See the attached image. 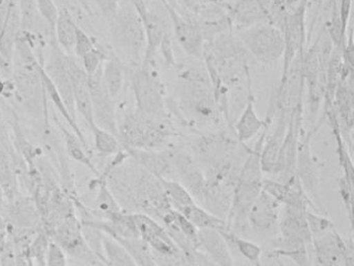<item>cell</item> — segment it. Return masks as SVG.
<instances>
[{"instance_id":"cell-7","label":"cell","mask_w":354,"mask_h":266,"mask_svg":"<svg viewBox=\"0 0 354 266\" xmlns=\"http://www.w3.org/2000/svg\"><path fill=\"white\" fill-rule=\"evenodd\" d=\"M46 232L66 255L90 266H103L98 256L88 245L82 231V222L73 211L47 227Z\"/></svg>"},{"instance_id":"cell-37","label":"cell","mask_w":354,"mask_h":266,"mask_svg":"<svg viewBox=\"0 0 354 266\" xmlns=\"http://www.w3.org/2000/svg\"><path fill=\"white\" fill-rule=\"evenodd\" d=\"M123 0H94L103 18L109 22L119 10Z\"/></svg>"},{"instance_id":"cell-19","label":"cell","mask_w":354,"mask_h":266,"mask_svg":"<svg viewBox=\"0 0 354 266\" xmlns=\"http://www.w3.org/2000/svg\"><path fill=\"white\" fill-rule=\"evenodd\" d=\"M198 247L204 249L205 254L217 266H235L229 243L219 231L198 230Z\"/></svg>"},{"instance_id":"cell-4","label":"cell","mask_w":354,"mask_h":266,"mask_svg":"<svg viewBox=\"0 0 354 266\" xmlns=\"http://www.w3.org/2000/svg\"><path fill=\"white\" fill-rule=\"evenodd\" d=\"M127 75L136 100V112L153 120H169L165 85L156 66L142 64L136 68L127 69Z\"/></svg>"},{"instance_id":"cell-11","label":"cell","mask_w":354,"mask_h":266,"mask_svg":"<svg viewBox=\"0 0 354 266\" xmlns=\"http://www.w3.org/2000/svg\"><path fill=\"white\" fill-rule=\"evenodd\" d=\"M306 0H302L297 8L291 14H288L283 21L281 30L285 37V52L281 78L287 75L294 60L306 50Z\"/></svg>"},{"instance_id":"cell-27","label":"cell","mask_w":354,"mask_h":266,"mask_svg":"<svg viewBox=\"0 0 354 266\" xmlns=\"http://www.w3.org/2000/svg\"><path fill=\"white\" fill-rule=\"evenodd\" d=\"M161 188L165 193V199L169 202L173 209L181 212L188 206L196 204L192 193L186 188L185 185L173 179L159 178Z\"/></svg>"},{"instance_id":"cell-28","label":"cell","mask_w":354,"mask_h":266,"mask_svg":"<svg viewBox=\"0 0 354 266\" xmlns=\"http://www.w3.org/2000/svg\"><path fill=\"white\" fill-rule=\"evenodd\" d=\"M102 254L101 263L111 266H138L129 251L115 239L102 235Z\"/></svg>"},{"instance_id":"cell-21","label":"cell","mask_w":354,"mask_h":266,"mask_svg":"<svg viewBox=\"0 0 354 266\" xmlns=\"http://www.w3.org/2000/svg\"><path fill=\"white\" fill-rule=\"evenodd\" d=\"M57 124L59 125V128L61 129L62 135H63L64 149H65L68 157L74 160V161L78 162L82 166H86L95 176H99L100 172L93 162L91 152L84 147L82 141L76 136L75 133L71 129L69 130L59 121H57Z\"/></svg>"},{"instance_id":"cell-14","label":"cell","mask_w":354,"mask_h":266,"mask_svg":"<svg viewBox=\"0 0 354 266\" xmlns=\"http://www.w3.org/2000/svg\"><path fill=\"white\" fill-rule=\"evenodd\" d=\"M281 210V204L262 189L248 210V227L258 234H267L279 226Z\"/></svg>"},{"instance_id":"cell-42","label":"cell","mask_w":354,"mask_h":266,"mask_svg":"<svg viewBox=\"0 0 354 266\" xmlns=\"http://www.w3.org/2000/svg\"><path fill=\"white\" fill-rule=\"evenodd\" d=\"M6 232V222L3 220V216L0 215V238L3 237V235Z\"/></svg>"},{"instance_id":"cell-40","label":"cell","mask_w":354,"mask_h":266,"mask_svg":"<svg viewBox=\"0 0 354 266\" xmlns=\"http://www.w3.org/2000/svg\"><path fill=\"white\" fill-rule=\"evenodd\" d=\"M11 3L12 2L7 1V0H0V31L3 28V22H5Z\"/></svg>"},{"instance_id":"cell-12","label":"cell","mask_w":354,"mask_h":266,"mask_svg":"<svg viewBox=\"0 0 354 266\" xmlns=\"http://www.w3.org/2000/svg\"><path fill=\"white\" fill-rule=\"evenodd\" d=\"M132 215L138 237L157 255L165 258H175L179 255V247L176 245L169 233L155 218L145 213H132Z\"/></svg>"},{"instance_id":"cell-8","label":"cell","mask_w":354,"mask_h":266,"mask_svg":"<svg viewBox=\"0 0 354 266\" xmlns=\"http://www.w3.org/2000/svg\"><path fill=\"white\" fill-rule=\"evenodd\" d=\"M320 125H315L310 131L302 130L298 143L297 157H296L295 175L304 187V191L308 195L313 203L317 206L320 202L319 197V186H320V166L318 159L312 152L310 139L314 133L318 130ZM318 207V206H317Z\"/></svg>"},{"instance_id":"cell-15","label":"cell","mask_w":354,"mask_h":266,"mask_svg":"<svg viewBox=\"0 0 354 266\" xmlns=\"http://www.w3.org/2000/svg\"><path fill=\"white\" fill-rule=\"evenodd\" d=\"M227 17L231 24H235L238 29L260 23H272V12L263 0H237L234 6H229Z\"/></svg>"},{"instance_id":"cell-20","label":"cell","mask_w":354,"mask_h":266,"mask_svg":"<svg viewBox=\"0 0 354 266\" xmlns=\"http://www.w3.org/2000/svg\"><path fill=\"white\" fill-rule=\"evenodd\" d=\"M101 73H102L103 83L107 91L115 99H117L121 95L125 85L127 66L113 52L103 62Z\"/></svg>"},{"instance_id":"cell-13","label":"cell","mask_w":354,"mask_h":266,"mask_svg":"<svg viewBox=\"0 0 354 266\" xmlns=\"http://www.w3.org/2000/svg\"><path fill=\"white\" fill-rule=\"evenodd\" d=\"M352 245V238L345 240L333 227L326 233L313 237L310 245L314 249L317 265L344 266L346 253Z\"/></svg>"},{"instance_id":"cell-44","label":"cell","mask_w":354,"mask_h":266,"mask_svg":"<svg viewBox=\"0 0 354 266\" xmlns=\"http://www.w3.org/2000/svg\"><path fill=\"white\" fill-rule=\"evenodd\" d=\"M103 266H111V265H109V264L104 263V264H103Z\"/></svg>"},{"instance_id":"cell-41","label":"cell","mask_w":354,"mask_h":266,"mask_svg":"<svg viewBox=\"0 0 354 266\" xmlns=\"http://www.w3.org/2000/svg\"><path fill=\"white\" fill-rule=\"evenodd\" d=\"M55 1L59 8H66V10H69L70 12H71V6H70L69 0H55Z\"/></svg>"},{"instance_id":"cell-39","label":"cell","mask_w":354,"mask_h":266,"mask_svg":"<svg viewBox=\"0 0 354 266\" xmlns=\"http://www.w3.org/2000/svg\"><path fill=\"white\" fill-rule=\"evenodd\" d=\"M69 2L71 6L72 16H75L76 12L84 16V15L88 17L92 16V10L88 0H69Z\"/></svg>"},{"instance_id":"cell-17","label":"cell","mask_w":354,"mask_h":266,"mask_svg":"<svg viewBox=\"0 0 354 266\" xmlns=\"http://www.w3.org/2000/svg\"><path fill=\"white\" fill-rule=\"evenodd\" d=\"M290 114L283 112H277V123L271 133L267 132L261 152V166L263 172L267 175L272 174L277 163V156L281 151V145L287 133L288 123Z\"/></svg>"},{"instance_id":"cell-24","label":"cell","mask_w":354,"mask_h":266,"mask_svg":"<svg viewBox=\"0 0 354 266\" xmlns=\"http://www.w3.org/2000/svg\"><path fill=\"white\" fill-rule=\"evenodd\" d=\"M77 27L75 19L70 10L61 8L55 27V39L57 46L67 55H73Z\"/></svg>"},{"instance_id":"cell-16","label":"cell","mask_w":354,"mask_h":266,"mask_svg":"<svg viewBox=\"0 0 354 266\" xmlns=\"http://www.w3.org/2000/svg\"><path fill=\"white\" fill-rule=\"evenodd\" d=\"M254 95L250 87L246 97L245 104L242 108L241 114L238 118L237 122L234 125L236 139L240 143H246L252 141L254 136L260 134L266 127H271L273 118L266 116L261 118L257 114L256 105H254Z\"/></svg>"},{"instance_id":"cell-45","label":"cell","mask_w":354,"mask_h":266,"mask_svg":"<svg viewBox=\"0 0 354 266\" xmlns=\"http://www.w3.org/2000/svg\"><path fill=\"white\" fill-rule=\"evenodd\" d=\"M196 266H206V265H203V264H198V265Z\"/></svg>"},{"instance_id":"cell-6","label":"cell","mask_w":354,"mask_h":266,"mask_svg":"<svg viewBox=\"0 0 354 266\" xmlns=\"http://www.w3.org/2000/svg\"><path fill=\"white\" fill-rule=\"evenodd\" d=\"M238 39L257 62L265 66L277 64L285 52L283 30L272 23H260L238 29Z\"/></svg>"},{"instance_id":"cell-23","label":"cell","mask_w":354,"mask_h":266,"mask_svg":"<svg viewBox=\"0 0 354 266\" xmlns=\"http://www.w3.org/2000/svg\"><path fill=\"white\" fill-rule=\"evenodd\" d=\"M12 153L11 143L0 141V189H3L11 201L17 195V180Z\"/></svg>"},{"instance_id":"cell-43","label":"cell","mask_w":354,"mask_h":266,"mask_svg":"<svg viewBox=\"0 0 354 266\" xmlns=\"http://www.w3.org/2000/svg\"><path fill=\"white\" fill-rule=\"evenodd\" d=\"M7 1L13 2V1H15V0H7Z\"/></svg>"},{"instance_id":"cell-18","label":"cell","mask_w":354,"mask_h":266,"mask_svg":"<svg viewBox=\"0 0 354 266\" xmlns=\"http://www.w3.org/2000/svg\"><path fill=\"white\" fill-rule=\"evenodd\" d=\"M125 150L138 166H142L149 174L156 177L157 179L165 178V175H167L174 166L175 152L171 150H142L129 148Z\"/></svg>"},{"instance_id":"cell-2","label":"cell","mask_w":354,"mask_h":266,"mask_svg":"<svg viewBox=\"0 0 354 266\" xmlns=\"http://www.w3.org/2000/svg\"><path fill=\"white\" fill-rule=\"evenodd\" d=\"M113 51L127 69L140 66L146 53L144 20L131 2L122 1L115 16L109 21Z\"/></svg>"},{"instance_id":"cell-35","label":"cell","mask_w":354,"mask_h":266,"mask_svg":"<svg viewBox=\"0 0 354 266\" xmlns=\"http://www.w3.org/2000/svg\"><path fill=\"white\" fill-rule=\"evenodd\" d=\"M44 266H68L67 255L65 251L53 240L47 247Z\"/></svg>"},{"instance_id":"cell-46","label":"cell","mask_w":354,"mask_h":266,"mask_svg":"<svg viewBox=\"0 0 354 266\" xmlns=\"http://www.w3.org/2000/svg\"><path fill=\"white\" fill-rule=\"evenodd\" d=\"M219 1H221V0H219Z\"/></svg>"},{"instance_id":"cell-1","label":"cell","mask_w":354,"mask_h":266,"mask_svg":"<svg viewBox=\"0 0 354 266\" xmlns=\"http://www.w3.org/2000/svg\"><path fill=\"white\" fill-rule=\"evenodd\" d=\"M178 107L192 114L198 122H217L218 106L214 87L205 64H189L178 72L176 85Z\"/></svg>"},{"instance_id":"cell-29","label":"cell","mask_w":354,"mask_h":266,"mask_svg":"<svg viewBox=\"0 0 354 266\" xmlns=\"http://www.w3.org/2000/svg\"><path fill=\"white\" fill-rule=\"evenodd\" d=\"M223 235V238L227 240V243H231L235 249L239 251L240 255L248 260L250 263L254 266H261L262 263V247L252 242V240L243 238L239 234L231 232V231L223 230L219 231Z\"/></svg>"},{"instance_id":"cell-3","label":"cell","mask_w":354,"mask_h":266,"mask_svg":"<svg viewBox=\"0 0 354 266\" xmlns=\"http://www.w3.org/2000/svg\"><path fill=\"white\" fill-rule=\"evenodd\" d=\"M39 60L13 62V95L26 114L43 125L49 123L48 100Z\"/></svg>"},{"instance_id":"cell-33","label":"cell","mask_w":354,"mask_h":266,"mask_svg":"<svg viewBox=\"0 0 354 266\" xmlns=\"http://www.w3.org/2000/svg\"><path fill=\"white\" fill-rule=\"evenodd\" d=\"M39 16L55 31V24L59 19V10L55 0H37Z\"/></svg>"},{"instance_id":"cell-38","label":"cell","mask_w":354,"mask_h":266,"mask_svg":"<svg viewBox=\"0 0 354 266\" xmlns=\"http://www.w3.org/2000/svg\"><path fill=\"white\" fill-rule=\"evenodd\" d=\"M352 2L353 0H339L337 2L339 22H341L342 30L345 35H347L348 25L351 19Z\"/></svg>"},{"instance_id":"cell-5","label":"cell","mask_w":354,"mask_h":266,"mask_svg":"<svg viewBox=\"0 0 354 266\" xmlns=\"http://www.w3.org/2000/svg\"><path fill=\"white\" fill-rule=\"evenodd\" d=\"M173 135L167 121L147 118L136 109L118 123V137L125 149L159 150Z\"/></svg>"},{"instance_id":"cell-30","label":"cell","mask_w":354,"mask_h":266,"mask_svg":"<svg viewBox=\"0 0 354 266\" xmlns=\"http://www.w3.org/2000/svg\"><path fill=\"white\" fill-rule=\"evenodd\" d=\"M93 136H94V149L97 155L102 159L113 157L118 153L124 150L123 145L120 141L119 137L109 131L104 130L98 126L91 128Z\"/></svg>"},{"instance_id":"cell-34","label":"cell","mask_w":354,"mask_h":266,"mask_svg":"<svg viewBox=\"0 0 354 266\" xmlns=\"http://www.w3.org/2000/svg\"><path fill=\"white\" fill-rule=\"evenodd\" d=\"M306 222H308V228H310L313 237L326 233L327 231L331 230L335 227L328 218L317 214L312 210H308L306 212Z\"/></svg>"},{"instance_id":"cell-31","label":"cell","mask_w":354,"mask_h":266,"mask_svg":"<svg viewBox=\"0 0 354 266\" xmlns=\"http://www.w3.org/2000/svg\"><path fill=\"white\" fill-rule=\"evenodd\" d=\"M20 17L21 30L35 33L44 21L39 16L37 0H16Z\"/></svg>"},{"instance_id":"cell-10","label":"cell","mask_w":354,"mask_h":266,"mask_svg":"<svg viewBox=\"0 0 354 266\" xmlns=\"http://www.w3.org/2000/svg\"><path fill=\"white\" fill-rule=\"evenodd\" d=\"M102 66L93 76L88 77L93 116L96 126L109 131L118 136L117 104L115 99L109 93L102 80Z\"/></svg>"},{"instance_id":"cell-26","label":"cell","mask_w":354,"mask_h":266,"mask_svg":"<svg viewBox=\"0 0 354 266\" xmlns=\"http://www.w3.org/2000/svg\"><path fill=\"white\" fill-rule=\"evenodd\" d=\"M181 213L184 214L198 230H204V229L217 231L227 230V220H223L216 214L211 213L196 203L182 210Z\"/></svg>"},{"instance_id":"cell-36","label":"cell","mask_w":354,"mask_h":266,"mask_svg":"<svg viewBox=\"0 0 354 266\" xmlns=\"http://www.w3.org/2000/svg\"><path fill=\"white\" fill-rule=\"evenodd\" d=\"M352 183L353 181H350L346 177L342 176L339 178V191L341 195L342 201H343L344 206L349 214L350 222L352 224Z\"/></svg>"},{"instance_id":"cell-25","label":"cell","mask_w":354,"mask_h":266,"mask_svg":"<svg viewBox=\"0 0 354 266\" xmlns=\"http://www.w3.org/2000/svg\"><path fill=\"white\" fill-rule=\"evenodd\" d=\"M11 218L19 228H36L40 222L38 209L30 200L26 197H14L11 201Z\"/></svg>"},{"instance_id":"cell-22","label":"cell","mask_w":354,"mask_h":266,"mask_svg":"<svg viewBox=\"0 0 354 266\" xmlns=\"http://www.w3.org/2000/svg\"><path fill=\"white\" fill-rule=\"evenodd\" d=\"M41 75H42L45 91H46L47 100H48V102L50 101L51 103L53 104L55 109L57 110V112L61 114L62 118H63L64 120H65V122L67 123L69 128L75 133L76 136H77L78 139L82 141V143H84V147L91 152L88 141H86V135L82 132V128H80V125H78L77 120L74 118L73 116L70 114L69 109H68L67 106H66L65 102L62 99L59 91L55 89V87L53 85V81L49 78L48 75L45 73L43 66L41 68Z\"/></svg>"},{"instance_id":"cell-32","label":"cell","mask_w":354,"mask_h":266,"mask_svg":"<svg viewBox=\"0 0 354 266\" xmlns=\"http://www.w3.org/2000/svg\"><path fill=\"white\" fill-rule=\"evenodd\" d=\"M100 44L97 43L96 39L86 33L82 27L78 25L77 30H76L75 45H74L73 55L80 60L82 55L97 49Z\"/></svg>"},{"instance_id":"cell-9","label":"cell","mask_w":354,"mask_h":266,"mask_svg":"<svg viewBox=\"0 0 354 266\" xmlns=\"http://www.w3.org/2000/svg\"><path fill=\"white\" fill-rule=\"evenodd\" d=\"M171 23L174 35L182 49L194 60H203L205 49V39L198 21L186 18L175 6L167 0H160Z\"/></svg>"}]
</instances>
